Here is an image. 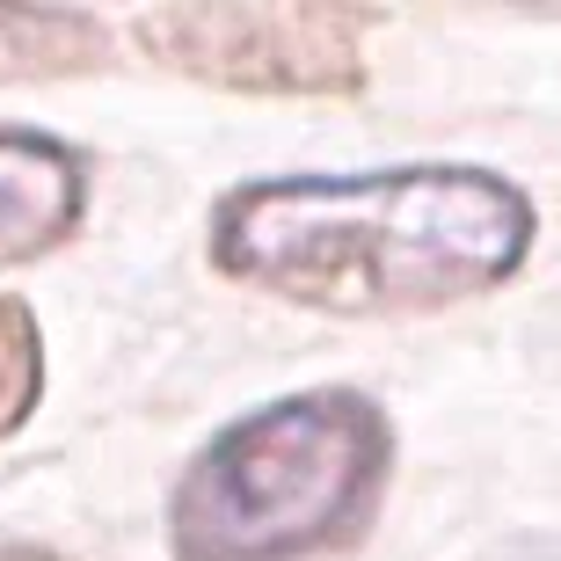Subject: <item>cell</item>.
<instances>
[{
  "mask_svg": "<svg viewBox=\"0 0 561 561\" xmlns=\"http://www.w3.org/2000/svg\"><path fill=\"white\" fill-rule=\"evenodd\" d=\"M0 561H66V554H44V547H15V540H0Z\"/></svg>",
  "mask_w": 561,
  "mask_h": 561,
  "instance_id": "obj_7",
  "label": "cell"
},
{
  "mask_svg": "<svg viewBox=\"0 0 561 561\" xmlns=\"http://www.w3.org/2000/svg\"><path fill=\"white\" fill-rule=\"evenodd\" d=\"M44 394V329L15 291H0V445L37 416Z\"/></svg>",
  "mask_w": 561,
  "mask_h": 561,
  "instance_id": "obj_6",
  "label": "cell"
},
{
  "mask_svg": "<svg viewBox=\"0 0 561 561\" xmlns=\"http://www.w3.org/2000/svg\"><path fill=\"white\" fill-rule=\"evenodd\" d=\"M373 8H299V0H190L131 22L146 59L233 95H357Z\"/></svg>",
  "mask_w": 561,
  "mask_h": 561,
  "instance_id": "obj_3",
  "label": "cell"
},
{
  "mask_svg": "<svg viewBox=\"0 0 561 561\" xmlns=\"http://www.w3.org/2000/svg\"><path fill=\"white\" fill-rule=\"evenodd\" d=\"M533 197L496 168L416 161L357 175H263L211 205V271L285 307L401 321L511 285L533 255Z\"/></svg>",
  "mask_w": 561,
  "mask_h": 561,
  "instance_id": "obj_1",
  "label": "cell"
},
{
  "mask_svg": "<svg viewBox=\"0 0 561 561\" xmlns=\"http://www.w3.org/2000/svg\"><path fill=\"white\" fill-rule=\"evenodd\" d=\"M394 423L357 387H313L211 437L168 496L175 561H329L365 540Z\"/></svg>",
  "mask_w": 561,
  "mask_h": 561,
  "instance_id": "obj_2",
  "label": "cell"
},
{
  "mask_svg": "<svg viewBox=\"0 0 561 561\" xmlns=\"http://www.w3.org/2000/svg\"><path fill=\"white\" fill-rule=\"evenodd\" d=\"M88 161L51 131L0 125V263H37L81 227Z\"/></svg>",
  "mask_w": 561,
  "mask_h": 561,
  "instance_id": "obj_4",
  "label": "cell"
},
{
  "mask_svg": "<svg viewBox=\"0 0 561 561\" xmlns=\"http://www.w3.org/2000/svg\"><path fill=\"white\" fill-rule=\"evenodd\" d=\"M110 66V30L81 8H0V81H73Z\"/></svg>",
  "mask_w": 561,
  "mask_h": 561,
  "instance_id": "obj_5",
  "label": "cell"
}]
</instances>
